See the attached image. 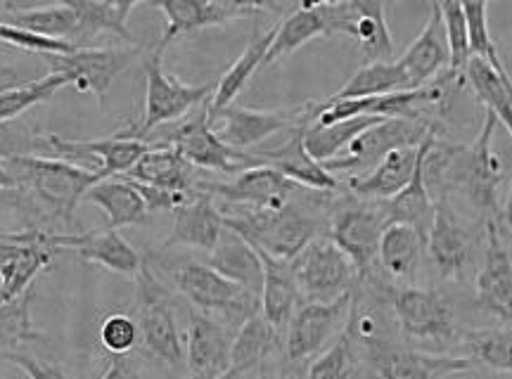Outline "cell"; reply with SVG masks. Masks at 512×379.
Listing matches in <instances>:
<instances>
[{"instance_id": "1", "label": "cell", "mask_w": 512, "mask_h": 379, "mask_svg": "<svg viewBox=\"0 0 512 379\" xmlns=\"http://www.w3.org/2000/svg\"><path fill=\"white\" fill-rule=\"evenodd\" d=\"M3 164L17 183L10 195L24 228L50 235L83 233L74 211L83 195L100 181L98 171L57 157H12Z\"/></svg>"}, {"instance_id": "2", "label": "cell", "mask_w": 512, "mask_h": 379, "mask_svg": "<svg viewBox=\"0 0 512 379\" xmlns=\"http://www.w3.org/2000/svg\"><path fill=\"white\" fill-rule=\"evenodd\" d=\"M501 124L494 112L486 109L484 126L470 145H456L448 140H434L425 157V181L430 195L437 199L460 195L472 209L482 214V221L498 218V190L505 181L501 157L494 152V133Z\"/></svg>"}, {"instance_id": "3", "label": "cell", "mask_w": 512, "mask_h": 379, "mask_svg": "<svg viewBox=\"0 0 512 379\" xmlns=\"http://www.w3.org/2000/svg\"><path fill=\"white\" fill-rule=\"evenodd\" d=\"M335 192L304 190L283 209H226L221 211L228 230L247 240L256 252L290 263L320 230L328 228Z\"/></svg>"}, {"instance_id": "4", "label": "cell", "mask_w": 512, "mask_h": 379, "mask_svg": "<svg viewBox=\"0 0 512 379\" xmlns=\"http://www.w3.org/2000/svg\"><path fill=\"white\" fill-rule=\"evenodd\" d=\"M145 263L162 278L164 285H171L174 292L188 301L192 311L219 320L233 332H238L249 318L261 311L259 294L223 278L209 263L162 247L147 254Z\"/></svg>"}, {"instance_id": "5", "label": "cell", "mask_w": 512, "mask_h": 379, "mask_svg": "<svg viewBox=\"0 0 512 379\" xmlns=\"http://www.w3.org/2000/svg\"><path fill=\"white\" fill-rule=\"evenodd\" d=\"M136 323L140 358H147L166 372L185 368V337L178 327L174 292L143 261L136 275Z\"/></svg>"}, {"instance_id": "6", "label": "cell", "mask_w": 512, "mask_h": 379, "mask_svg": "<svg viewBox=\"0 0 512 379\" xmlns=\"http://www.w3.org/2000/svg\"><path fill=\"white\" fill-rule=\"evenodd\" d=\"M389 226L384 202H368L347 195L332 202L328 216V237L354 263L358 282L373 280L384 228Z\"/></svg>"}, {"instance_id": "7", "label": "cell", "mask_w": 512, "mask_h": 379, "mask_svg": "<svg viewBox=\"0 0 512 379\" xmlns=\"http://www.w3.org/2000/svg\"><path fill=\"white\" fill-rule=\"evenodd\" d=\"M143 72L147 81L145 112L136 124L121 128L126 138L145 140L147 133H152L162 124H169V121L181 119L192 107L211 98L209 83H204V86H188V83L178 81L176 76L164 72L162 55L155 53V50L147 53L143 60Z\"/></svg>"}, {"instance_id": "8", "label": "cell", "mask_w": 512, "mask_h": 379, "mask_svg": "<svg viewBox=\"0 0 512 379\" xmlns=\"http://www.w3.org/2000/svg\"><path fill=\"white\" fill-rule=\"evenodd\" d=\"M290 268L302 299L320 301V304L354 292L358 280L354 263L328 235H318L306 244L290 261Z\"/></svg>"}, {"instance_id": "9", "label": "cell", "mask_w": 512, "mask_h": 379, "mask_svg": "<svg viewBox=\"0 0 512 379\" xmlns=\"http://www.w3.org/2000/svg\"><path fill=\"white\" fill-rule=\"evenodd\" d=\"M316 107L318 102H304V105L285 109H252L233 102L230 107L221 109L219 114L209 117V121L223 143L233 147V150L245 152L249 147L264 143L275 133L294 131V128L311 124Z\"/></svg>"}, {"instance_id": "10", "label": "cell", "mask_w": 512, "mask_h": 379, "mask_svg": "<svg viewBox=\"0 0 512 379\" xmlns=\"http://www.w3.org/2000/svg\"><path fill=\"white\" fill-rule=\"evenodd\" d=\"M354 292L344 294L328 304L320 301H302L285 330V365H304L335 342L349 323Z\"/></svg>"}, {"instance_id": "11", "label": "cell", "mask_w": 512, "mask_h": 379, "mask_svg": "<svg viewBox=\"0 0 512 379\" xmlns=\"http://www.w3.org/2000/svg\"><path fill=\"white\" fill-rule=\"evenodd\" d=\"M389 306L408 342L448 344L456 339V313L437 289H389Z\"/></svg>"}, {"instance_id": "12", "label": "cell", "mask_w": 512, "mask_h": 379, "mask_svg": "<svg viewBox=\"0 0 512 379\" xmlns=\"http://www.w3.org/2000/svg\"><path fill=\"white\" fill-rule=\"evenodd\" d=\"M439 124H427V121H408V119H384L368 131H363L356 140H351L347 150L339 157L330 159L323 166L332 176L337 173H347L349 178L366 176L382 162L387 152L396 150V147L420 145L422 140Z\"/></svg>"}, {"instance_id": "13", "label": "cell", "mask_w": 512, "mask_h": 379, "mask_svg": "<svg viewBox=\"0 0 512 379\" xmlns=\"http://www.w3.org/2000/svg\"><path fill=\"white\" fill-rule=\"evenodd\" d=\"M143 53L140 46L128 48H74L64 55H46L50 72L69 76V81L83 93H93L98 107L105 112L107 93L114 79Z\"/></svg>"}, {"instance_id": "14", "label": "cell", "mask_w": 512, "mask_h": 379, "mask_svg": "<svg viewBox=\"0 0 512 379\" xmlns=\"http://www.w3.org/2000/svg\"><path fill=\"white\" fill-rule=\"evenodd\" d=\"M197 190L221 199L223 209H283L306 188L292 183L271 166H252L226 183H200Z\"/></svg>"}, {"instance_id": "15", "label": "cell", "mask_w": 512, "mask_h": 379, "mask_svg": "<svg viewBox=\"0 0 512 379\" xmlns=\"http://www.w3.org/2000/svg\"><path fill=\"white\" fill-rule=\"evenodd\" d=\"M361 353L366 356L375 379H446L477 368L467 356H441V353L399 349L384 339L361 346Z\"/></svg>"}, {"instance_id": "16", "label": "cell", "mask_w": 512, "mask_h": 379, "mask_svg": "<svg viewBox=\"0 0 512 379\" xmlns=\"http://www.w3.org/2000/svg\"><path fill=\"white\" fill-rule=\"evenodd\" d=\"M162 143L174 145L195 169L202 171L235 173V176H238V173L252 169V166H259L252 157V152L233 150V147H228L219 136H216V131L211 128L207 107H204L197 117L176 126L174 131L169 133V138L162 140Z\"/></svg>"}, {"instance_id": "17", "label": "cell", "mask_w": 512, "mask_h": 379, "mask_svg": "<svg viewBox=\"0 0 512 379\" xmlns=\"http://www.w3.org/2000/svg\"><path fill=\"white\" fill-rule=\"evenodd\" d=\"M439 138V128H434L425 136L420 145L396 147V150L387 152L382 162L375 166L366 176L347 178L342 185L349 190V195L358 199H368V202H387L399 195L408 183L413 181L418 166L425 162L427 152L432 150L434 140Z\"/></svg>"}, {"instance_id": "18", "label": "cell", "mask_w": 512, "mask_h": 379, "mask_svg": "<svg viewBox=\"0 0 512 379\" xmlns=\"http://www.w3.org/2000/svg\"><path fill=\"white\" fill-rule=\"evenodd\" d=\"M164 15V34L159 36L155 53L162 55L178 36L209 27L235 22L245 17H261L266 8L261 3H216V0H174V3H155Z\"/></svg>"}, {"instance_id": "19", "label": "cell", "mask_w": 512, "mask_h": 379, "mask_svg": "<svg viewBox=\"0 0 512 379\" xmlns=\"http://www.w3.org/2000/svg\"><path fill=\"white\" fill-rule=\"evenodd\" d=\"M477 306L501 323H512V256L498 218L484 223V263L477 275Z\"/></svg>"}, {"instance_id": "20", "label": "cell", "mask_w": 512, "mask_h": 379, "mask_svg": "<svg viewBox=\"0 0 512 379\" xmlns=\"http://www.w3.org/2000/svg\"><path fill=\"white\" fill-rule=\"evenodd\" d=\"M427 254L441 280L463 278L475 254V233L458 221L451 199H434V223L427 235Z\"/></svg>"}, {"instance_id": "21", "label": "cell", "mask_w": 512, "mask_h": 379, "mask_svg": "<svg viewBox=\"0 0 512 379\" xmlns=\"http://www.w3.org/2000/svg\"><path fill=\"white\" fill-rule=\"evenodd\" d=\"M233 339L230 327L200 311H190L185 332V368L190 379H221L226 375Z\"/></svg>"}, {"instance_id": "22", "label": "cell", "mask_w": 512, "mask_h": 379, "mask_svg": "<svg viewBox=\"0 0 512 379\" xmlns=\"http://www.w3.org/2000/svg\"><path fill=\"white\" fill-rule=\"evenodd\" d=\"M50 150L53 157L67 159L74 164V159H100L98 176L100 181L105 178L124 176L138 164V159L150 150L145 140L126 138L124 133L117 131L110 138L102 140H83V138H62L55 133H48Z\"/></svg>"}, {"instance_id": "23", "label": "cell", "mask_w": 512, "mask_h": 379, "mask_svg": "<svg viewBox=\"0 0 512 379\" xmlns=\"http://www.w3.org/2000/svg\"><path fill=\"white\" fill-rule=\"evenodd\" d=\"M309 124L294 128L290 131V138L285 140L283 145L273 147V150H259L252 152V157L256 159V164L271 166V169L280 171L285 178H290L292 183L302 185L306 190H316V192H337L342 190L344 185L337 176L325 169L323 164L316 162L311 157L309 150L304 145V133Z\"/></svg>"}, {"instance_id": "24", "label": "cell", "mask_w": 512, "mask_h": 379, "mask_svg": "<svg viewBox=\"0 0 512 379\" xmlns=\"http://www.w3.org/2000/svg\"><path fill=\"white\" fill-rule=\"evenodd\" d=\"M119 178L188 199L200 192L197 190L200 181L195 178V166L174 145L164 143L150 145V150L138 159V164Z\"/></svg>"}, {"instance_id": "25", "label": "cell", "mask_w": 512, "mask_h": 379, "mask_svg": "<svg viewBox=\"0 0 512 379\" xmlns=\"http://www.w3.org/2000/svg\"><path fill=\"white\" fill-rule=\"evenodd\" d=\"M223 230H226V223H223L221 209L214 204V197L200 190L190 202L174 211L171 233L162 242V249L190 247L211 254L219 244Z\"/></svg>"}, {"instance_id": "26", "label": "cell", "mask_w": 512, "mask_h": 379, "mask_svg": "<svg viewBox=\"0 0 512 379\" xmlns=\"http://www.w3.org/2000/svg\"><path fill=\"white\" fill-rule=\"evenodd\" d=\"M57 252H74L83 261H93L105 266L107 271L119 275H131L136 278L143 268V256L121 237L119 230L102 228L91 230V233L76 235H57L55 237Z\"/></svg>"}, {"instance_id": "27", "label": "cell", "mask_w": 512, "mask_h": 379, "mask_svg": "<svg viewBox=\"0 0 512 379\" xmlns=\"http://www.w3.org/2000/svg\"><path fill=\"white\" fill-rule=\"evenodd\" d=\"M396 62H399L403 74L408 76L411 91L413 88L430 86L432 81H437L439 74H446L448 43L437 3L430 5V17H427L425 29L420 31V36L415 38L411 46L406 48V53Z\"/></svg>"}, {"instance_id": "28", "label": "cell", "mask_w": 512, "mask_h": 379, "mask_svg": "<svg viewBox=\"0 0 512 379\" xmlns=\"http://www.w3.org/2000/svg\"><path fill=\"white\" fill-rule=\"evenodd\" d=\"M53 252L38 244L12 242L0 230V306L27 294L31 282L53 263Z\"/></svg>"}, {"instance_id": "29", "label": "cell", "mask_w": 512, "mask_h": 379, "mask_svg": "<svg viewBox=\"0 0 512 379\" xmlns=\"http://www.w3.org/2000/svg\"><path fill=\"white\" fill-rule=\"evenodd\" d=\"M280 344L285 346L280 330L268 323L259 311L235 332L233 353H230V372L238 379L249 375L261 377L264 372H268L266 365L280 351Z\"/></svg>"}, {"instance_id": "30", "label": "cell", "mask_w": 512, "mask_h": 379, "mask_svg": "<svg viewBox=\"0 0 512 379\" xmlns=\"http://www.w3.org/2000/svg\"><path fill=\"white\" fill-rule=\"evenodd\" d=\"M275 31H278V22L268 29H261L259 22L254 24L252 38H249L247 48L242 50V55L233 62V67H230L228 72L221 76L219 86H216V91L211 93V98L207 100L209 117H214V114H219L221 109L233 105L235 98L242 93V88L247 86V81L252 79V74L256 72V69L264 67L266 53H268V48H271Z\"/></svg>"}, {"instance_id": "31", "label": "cell", "mask_w": 512, "mask_h": 379, "mask_svg": "<svg viewBox=\"0 0 512 379\" xmlns=\"http://www.w3.org/2000/svg\"><path fill=\"white\" fill-rule=\"evenodd\" d=\"M264 266V287H261V316L280 332L287 330L290 320L302 304L297 280H294L290 263L271 259L264 252H256Z\"/></svg>"}, {"instance_id": "32", "label": "cell", "mask_w": 512, "mask_h": 379, "mask_svg": "<svg viewBox=\"0 0 512 379\" xmlns=\"http://www.w3.org/2000/svg\"><path fill=\"white\" fill-rule=\"evenodd\" d=\"M76 12L74 36L69 38L74 48H88V43L100 34H112L128 46H138V38L128 29V15H131L136 3H72Z\"/></svg>"}, {"instance_id": "33", "label": "cell", "mask_w": 512, "mask_h": 379, "mask_svg": "<svg viewBox=\"0 0 512 379\" xmlns=\"http://www.w3.org/2000/svg\"><path fill=\"white\" fill-rule=\"evenodd\" d=\"M209 266L216 273H221L223 278L238 282L249 292L259 294L261 299V287H264V266H261L259 254L247 240H242L233 230H223L219 244H216L214 252L209 254Z\"/></svg>"}, {"instance_id": "34", "label": "cell", "mask_w": 512, "mask_h": 379, "mask_svg": "<svg viewBox=\"0 0 512 379\" xmlns=\"http://www.w3.org/2000/svg\"><path fill=\"white\" fill-rule=\"evenodd\" d=\"M83 202L95 204V207L102 209V214L107 216V223H110L107 228L112 230L138 226V223H145L147 214H150L143 195L136 190V185L131 181H124V178H105V181H98L83 195Z\"/></svg>"}, {"instance_id": "35", "label": "cell", "mask_w": 512, "mask_h": 379, "mask_svg": "<svg viewBox=\"0 0 512 379\" xmlns=\"http://www.w3.org/2000/svg\"><path fill=\"white\" fill-rule=\"evenodd\" d=\"M318 36H330V22L328 12H325V3H302L294 8L283 22H278V31L268 48L264 67L268 64L283 60V57L292 55L306 43Z\"/></svg>"}, {"instance_id": "36", "label": "cell", "mask_w": 512, "mask_h": 379, "mask_svg": "<svg viewBox=\"0 0 512 379\" xmlns=\"http://www.w3.org/2000/svg\"><path fill=\"white\" fill-rule=\"evenodd\" d=\"M427 240L406 223H389L380 240L377 266L394 280H411L418 273Z\"/></svg>"}, {"instance_id": "37", "label": "cell", "mask_w": 512, "mask_h": 379, "mask_svg": "<svg viewBox=\"0 0 512 379\" xmlns=\"http://www.w3.org/2000/svg\"><path fill=\"white\" fill-rule=\"evenodd\" d=\"M5 12L3 22L12 24V27L29 31V34L41 38H53V41H67L74 36L76 12L72 3H57V5H41V8H22V5H0Z\"/></svg>"}, {"instance_id": "38", "label": "cell", "mask_w": 512, "mask_h": 379, "mask_svg": "<svg viewBox=\"0 0 512 379\" xmlns=\"http://www.w3.org/2000/svg\"><path fill=\"white\" fill-rule=\"evenodd\" d=\"M354 27H351V38L358 41L366 64L373 62H394V41L392 31L387 24V5L377 0H354Z\"/></svg>"}, {"instance_id": "39", "label": "cell", "mask_w": 512, "mask_h": 379, "mask_svg": "<svg viewBox=\"0 0 512 379\" xmlns=\"http://www.w3.org/2000/svg\"><path fill=\"white\" fill-rule=\"evenodd\" d=\"M399 91H411V83H408V76L403 74L399 62H373L356 69L351 79L335 95H330L328 100L382 98V95H392Z\"/></svg>"}, {"instance_id": "40", "label": "cell", "mask_w": 512, "mask_h": 379, "mask_svg": "<svg viewBox=\"0 0 512 379\" xmlns=\"http://www.w3.org/2000/svg\"><path fill=\"white\" fill-rule=\"evenodd\" d=\"M384 209H387L389 223H406L427 240L434 223V199L425 181V162L418 166L413 181L399 195L384 202Z\"/></svg>"}, {"instance_id": "41", "label": "cell", "mask_w": 512, "mask_h": 379, "mask_svg": "<svg viewBox=\"0 0 512 379\" xmlns=\"http://www.w3.org/2000/svg\"><path fill=\"white\" fill-rule=\"evenodd\" d=\"M382 121H384L382 117L366 114V117L339 121V124H332V126L309 124V128H306V133H304V145L316 162L325 164L347 150L351 140H356L363 131L382 124Z\"/></svg>"}, {"instance_id": "42", "label": "cell", "mask_w": 512, "mask_h": 379, "mask_svg": "<svg viewBox=\"0 0 512 379\" xmlns=\"http://www.w3.org/2000/svg\"><path fill=\"white\" fill-rule=\"evenodd\" d=\"M475 365L496 372H512V327H479L460 339Z\"/></svg>"}, {"instance_id": "43", "label": "cell", "mask_w": 512, "mask_h": 379, "mask_svg": "<svg viewBox=\"0 0 512 379\" xmlns=\"http://www.w3.org/2000/svg\"><path fill=\"white\" fill-rule=\"evenodd\" d=\"M361 361V346L356 344L349 327H344V332L330 344V349L313 358L306 370V379H358Z\"/></svg>"}, {"instance_id": "44", "label": "cell", "mask_w": 512, "mask_h": 379, "mask_svg": "<svg viewBox=\"0 0 512 379\" xmlns=\"http://www.w3.org/2000/svg\"><path fill=\"white\" fill-rule=\"evenodd\" d=\"M31 301H34V287L19 299L0 306V363L10 353H17L19 346L41 339L31 323Z\"/></svg>"}, {"instance_id": "45", "label": "cell", "mask_w": 512, "mask_h": 379, "mask_svg": "<svg viewBox=\"0 0 512 379\" xmlns=\"http://www.w3.org/2000/svg\"><path fill=\"white\" fill-rule=\"evenodd\" d=\"M64 86H72V81H69V76L57 72H50L48 76L36 81L17 83V86L0 93V121L17 119L19 114L27 112L29 107L53 98V95L57 91H62Z\"/></svg>"}, {"instance_id": "46", "label": "cell", "mask_w": 512, "mask_h": 379, "mask_svg": "<svg viewBox=\"0 0 512 379\" xmlns=\"http://www.w3.org/2000/svg\"><path fill=\"white\" fill-rule=\"evenodd\" d=\"M441 12V22H444L446 43H448V69L446 74L451 79L465 86V69L470 64V38H467V19L463 12V3L456 0H446V3H437Z\"/></svg>"}, {"instance_id": "47", "label": "cell", "mask_w": 512, "mask_h": 379, "mask_svg": "<svg viewBox=\"0 0 512 379\" xmlns=\"http://www.w3.org/2000/svg\"><path fill=\"white\" fill-rule=\"evenodd\" d=\"M12 157H53L48 133L36 131L27 121H0V162Z\"/></svg>"}, {"instance_id": "48", "label": "cell", "mask_w": 512, "mask_h": 379, "mask_svg": "<svg viewBox=\"0 0 512 379\" xmlns=\"http://www.w3.org/2000/svg\"><path fill=\"white\" fill-rule=\"evenodd\" d=\"M463 12L467 19V38H470V55L484 60L491 69L501 76H510L508 69L498 55V48L491 38L489 29V5L486 3H463Z\"/></svg>"}, {"instance_id": "49", "label": "cell", "mask_w": 512, "mask_h": 379, "mask_svg": "<svg viewBox=\"0 0 512 379\" xmlns=\"http://www.w3.org/2000/svg\"><path fill=\"white\" fill-rule=\"evenodd\" d=\"M138 323L126 313H110L100 325V344L110 356H126L138 349Z\"/></svg>"}, {"instance_id": "50", "label": "cell", "mask_w": 512, "mask_h": 379, "mask_svg": "<svg viewBox=\"0 0 512 379\" xmlns=\"http://www.w3.org/2000/svg\"><path fill=\"white\" fill-rule=\"evenodd\" d=\"M3 363L15 365V368L22 370L29 379H72L69 370L64 368L62 363L36 356V353H24V351L10 353Z\"/></svg>"}, {"instance_id": "51", "label": "cell", "mask_w": 512, "mask_h": 379, "mask_svg": "<svg viewBox=\"0 0 512 379\" xmlns=\"http://www.w3.org/2000/svg\"><path fill=\"white\" fill-rule=\"evenodd\" d=\"M100 379H147V375L140 356L133 351L126 356H110V363Z\"/></svg>"}, {"instance_id": "52", "label": "cell", "mask_w": 512, "mask_h": 379, "mask_svg": "<svg viewBox=\"0 0 512 379\" xmlns=\"http://www.w3.org/2000/svg\"><path fill=\"white\" fill-rule=\"evenodd\" d=\"M17 83H22V79H19L15 69H3V72H0V93H5L12 86H17Z\"/></svg>"}, {"instance_id": "53", "label": "cell", "mask_w": 512, "mask_h": 379, "mask_svg": "<svg viewBox=\"0 0 512 379\" xmlns=\"http://www.w3.org/2000/svg\"><path fill=\"white\" fill-rule=\"evenodd\" d=\"M17 188V183H15V178H12V173L5 169V164L0 162V190L3 192H12Z\"/></svg>"}, {"instance_id": "54", "label": "cell", "mask_w": 512, "mask_h": 379, "mask_svg": "<svg viewBox=\"0 0 512 379\" xmlns=\"http://www.w3.org/2000/svg\"><path fill=\"white\" fill-rule=\"evenodd\" d=\"M498 223H501V226H505L512 233V190H510V195H508V202H505V207L501 209V214H498Z\"/></svg>"}, {"instance_id": "55", "label": "cell", "mask_w": 512, "mask_h": 379, "mask_svg": "<svg viewBox=\"0 0 512 379\" xmlns=\"http://www.w3.org/2000/svg\"><path fill=\"white\" fill-rule=\"evenodd\" d=\"M275 379H306L302 375V365H285L283 372H280Z\"/></svg>"}, {"instance_id": "56", "label": "cell", "mask_w": 512, "mask_h": 379, "mask_svg": "<svg viewBox=\"0 0 512 379\" xmlns=\"http://www.w3.org/2000/svg\"><path fill=\"white\" fill-rule=\"evenodd\" d=\"M275 377H278V375H271V372H264V375L256 377V379H275Z\"/></svg>"}, {"instance_id": "57", "label": "cell", "mask_w": 512, "mask_h": 379, "mask_svg": "<svg viewBox=\"0 0 512 379\" xmlns=\"http://www.w3.org/2000/svg\"><path fill=\"white\" fill-rule=\"evenodd\" d=\"M221 379H238V377H235V375H233V372H230V370H228V372H226V375H223Z\"/></svg>"}]
</instances>
